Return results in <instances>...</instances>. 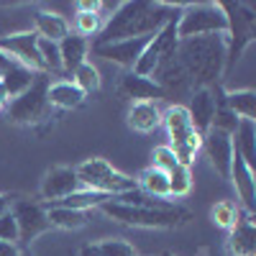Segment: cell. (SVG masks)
Returning <instances> with one entry per match:
<instances>
[{
  "label": "cell",
  "instance_id": "f35d334b",
  "mask_svg": "<svg viewBox=\"0 0 256 256\" xmlns=\"http://www.w3.org/2000/svg\"><path fill=\"white\" fill-rule=\"evenodd\" d=\"M0 256H20L18 246L16 244H6V241H0Z\"/></svg>",
  "mask_w": 256,
  "mask_h": 256
},
{
  "label": "cell",
  "instance_id": "836d02e7",
  "mask_svg": "<svg viewBox=\"0 0 256 256\" xmlns=\"http://www.w3.org/2000/svg\"><path fill=\"white\" fill-rule=\"evenodd\" d=\"M72 82L84 95H88V92H98L100 90V72H98V67H92L90 62H84V64H80V67L72 72Z\"/></svg>",
  "mask_w": 256,
  "mask_h": 256
},
{
  "label": "cell",
  "instance_id": "b9f144b4",
  "mask_svg": "<svg viewBox=\"0 0 256 256\" xmlns=\"http://www.w3.org/2000/svg\"><path fill=\"white\" fill-rule=\"evenodd\" d=\"M162 256H174V254H162Z\"/></svg>",
  "mask_w": 256,
  "mask_h": 256
},
{
  "label": "cell",
  "instance_id": "8992f818",
  "mask_svg": "<svg viewBox=\"0 0 256 256\" xmlns=\"http://www.w3.org/2000/svg\"><path fill=\"white\" fill-rule=\"evenodd\" d=\"M98 210H102L108 218L134 226V228H177L190 220V212L180 205L172 210H152V208H134V205H123V202H102Z\"/></svg>",
  "mask_w": 256,
  "mask_h": 256
},
{
  "label": "cell",
  "instance_id": "484cf974",
  "mask_svg": "<svg viewBox=\"0 0 256 256\" xmlns=\"http://www.w3.org/2000/svg\"><path fill=\"white\" fill-rule=\"evenodd\" d=\"M74 31L77 36L82 38H90V36H98L100 28H102V18L98 16V3H92V0H82V3L74 6Z\"/></svg>",
  "mask_w": 256,
  "mask_h": 256
},
{
  "label": "cell",
  "instance_id": "1f68e13d",
  "mask_svg": "<svg viewBox=\"0 0 256 256\" xmlns=\"http://www.w3.org/2000/svg\"><path fill=\"white\" fill-rule=\"evenodd\" d=\"M241 210H244V208H238L233 200H220V202L212 205V210H210V218H212V223H216L218 228L230 230L233 226L238 223V218H241Z\"/></svg>",
  "mask_w": 256,
  "mask_h": 256
},
{
  "label": "cell",
  "instance_id": "4fadbf2b",
  "mask_svg": "<svg viewBox=\"0 0 256 256\" xmlns=\"http://www.w3.org/2000/svg\"><path fill=\"white\" fill-rule=\"evenodd\" d=\"M154 36H141V38H123V41H113V44H92V52L102 59H108L118 67L134 72L138 56L144 54V49L148 46V41Z\"/></svg>",
  "mask_w": 256,
  "mask_h": 256
},
{
  "label": "cell",
  "instance_id": "8d00e7d4",
  "mask_svg": "<svg viewBox=\"0 0 256 256\" xmlns=\"http://www.w3.org/2000/svg\"><path fill=\"white\" fill-rule=\"evenodd\" d=\"M180 162H177V156H174V152L169 148L166 144L164 146H156L154 152H152V166H156V169H162V172H172V169L177 166Z\"/></svg>",
  "mask_w": 256,
  "mask_h": 256
},
{
  "label": "cell",
  "instance_id": "d6a6232c",
  "mask_svg": "<svg viewBox=\"0 0 256 256\" xmlns=\"http://www.w3.org/2000/svg\"><path fill=\"white\" fill-rule=\"evenodd\" d=\"M192 169L184 164H177L172 172H169V198H187L192 192Z\"/></svg>",
  "mask_w": 256,
  "mask_h": 256
},
{
  "label": "cell",
  "instance_id": "2e32d148",
  "mask_svg": "<svg viewBox=\"0 0 256 256\" xmlns=\"http://www.w3.org/2000/svg\"><path fill=\"white\" fill-rule=\"evenodd\" d=\"M187 108V116L195 126V131L200 136H205L212 126V116H216V108H218V98H216V88L210 90H192L190 92V102L184 105Z\"/></svg>",
  "mask_w": 256,
  "mask_h": 256
},
{
  "label": "cell",
  "instance_id": "e0dca14e",
  "mask_svg": "<svg viewBox=\"0 0 256 256\" xmlns=\"http://www.w3.org/2000/svg\"><path fill=\"white\" fill-rule=\"evenodd\" d=\"M120 95L128 98L131 102H159L164 100L162 88L152 80V77H141L136 72H126L120 77Z\"/></svg>",
  "mask_w": 256,
  "mask_h": 256
},
{
  "label": "cell",
  "instance_id": "d4e9b609",
  "mask_svg": "<svg viewBox=\"0 0 256 256\" xmlns=\"http://www.w3.org/2000/svg\"><path fill=\"white\" fill-rule=\"evenodd\" d=\"M233 138V152L241 156L251 169H256V123L254 120H238Z\"/></svg>",
  "mask_w": 256,
  "mask_h": 256
},
{
  "label": "cell",
  "instance_id": "9a60e30c",
  "mask_svg": "<svg viewBox=\"0 0 256 256\" xmlns=\"http://www.w3.org/2000/svg\"><path fill=\"white\" fill-rule=\"evenodd\" d=\"M77 190H82V184L74 174V166H54L41 180V200L49 205V202H56L62 198L72 195Z\"/></svg>",
  "mask_w": 256,
  "mask_h": 256
},
{
  "label": "cell",
  "instance_id": "ab89813d",
  "mask_svg": "<svg viewBox=\"0 0 256 256\" xmlns=\"http://www.w3.org/2000/svg\"><path fill=\"white\" fill-rule=\"evenodd\" d=\"M10 64H16V62H13L8 54H3V52H0V72H6V70L10 67Z\"/></svg>",
  "mask_w": 256,
  "mask_h": 256
},
{
  "label": "cell",
  "instance_id": "ffe728a7",
  "mask_svg": "<svg viewBox=\"0 0 256 256\" xmlns=\"http://www.w3.org/2000/svg\"><path fill=\"white\" fill-rule=\"evenodd\" d=\"M31 20H34V28L31 31L38 38H49V41H56V44H59L64 36L72 34L70 20L64 18L62 13H56V10H34Z\"/></svg>",
  "mask_w": 256,
  "mask_h": 256
},
{
  "label": "cell",
  "instance_id": "6da1fadb",
  "mask_svg": "<svg viewBox=\"0 0 256 256\" xmlns=\"http://www.w3.org/2000/svg\"><path fill=\"white\" fill-rule=\"evenodd\" d=\"M182 6L172 3H148V0H128L120 3L118 10L105 20L95 44H113L123 38H141V36H154L166 24L180 18Z\"/></svg>",
  "mask_w": 256,
  "mask_h": 256
},
{
  "label": "cell",
  "instance_id": "52a82bcc",
  "mask_svg": "<svg viewBox=\"0 0 256 256\" xmlns=\"http://www.w3.org/2000/svg\"><path fill=\"white\" fill-rule=\"evenodd\" d=\"M74 174H77L82 190H92V192H100V195H108V198H116V195H123V192L136 190L134 177L123 174L120 169H116L102 156L84 159L82 164L74 166Z\"/></svg>",
  "mask_w": 256,
  "mask_h": 256
},
{
  "label": "cell",
  "instance_id": "74e56055",
  "mask_svg": "<svg viewBox=\"0 0 256 256\" xmlns=\"http://www.w3.org/2000/svg\"><path fill=\"white\" fill-rule=\"evenodd\" d=\"M0 241L6 244H20V236H18V223L13 218V212L8 210L6 216H0Z\"/></svg>",
  "mask_w": 256,
  "mask_h": 256
},
{
  "label": "cell",
  "instance_id": "f546056e",
  "mask_svg": "<svg viewBox=\"0 0 256 256\" xmlns=\"http://www.w3.org/2000/svg\"><path fill=\"white\" fill-rule=\"evenodd\" d=\"M110 198L108 195H100V192H92V190H77L72 195L62 198L56 202H49V205H56V208H70V210H98L102 202H108Z\"/></svg>",
  "mask_w": 256,
  "mask_h": 256
},
{
  "label": "cell",
  "instance_id": "7a4b0ae2",
  "mask_svg": "<svg viewBox=\"0 0 256 256\" xmlns=\"http://www.w3.org/2000/svg\"><path fill=\"white\" fill-rule=\"evenodd\" d=\"M177 59L192 82V90L218 88L226 77V36L177 41Z\"/></svg>",
  "mask_w": 256,
  "mask_h": 256
},
{
  "label": "cell",
  "instance_id": "83f0119b",
  "mask_svg": "<svg viewBox=\"0 0 256 256\" xmlns=\"http://www.w3.org/2000/svg\"><path fill=\"white\" fill-rule=\"evenodd\" d=\"M136 187L141 192H146V195H152V198L166 200L169 198V174L156 169V166H146L136 177Z\"/></svg>",
  "mask_w": 256,
  "mask_h": 256
},
{
  "label": "cell",
  "instance_id": "ba28073f",
  "mask_svg": "<svg viewBox=\"0 0 256 256\" xmlns=\"http://www.w3.org/2000/svg\"><path fill=\"white\" fill-rule=\"evenodd\" d=\"M49 82H52L49 74H38L24 95H18L16 100H10L6 105L8 118L18 126H36V123L49 120V116H52L49 100H46Z\"/></svg>",
  "mask_w": 256,
  "mask_h": 256
},
{
  "label": "cell",
  "instance_id": "cb8c5ba5",
  "mask_svg": "<svg viewBox=\"0 0 256 256\" xmlns=\"http://www.w3.org/2000/svg\"><path fill=\"white\" fill-rule=\"evenodd\" d=\"M36 77H38L36 72H31V70H26V67H20V64H10L6 72H0V88H3L8 102L16 100L18 95H24V92L31 88V84H34Z\"/></svg>",
  "mask_w": 256,
  "mask_h": 256
},
{
  "label": "cell",
  "instance_id": "7c38bea8",
  "mask_svg": "<svg viewBox=\"0 0 256 256\" xmlns=\"http://www.w3.org/2000/svg\"><path fill=\"white\" fill-rule=\"evenodd\" d=\"M152 80L162 88L164 98H180V95H187L190 98V92H192V82H190L184 67L180 64V59H177V52L159 62V67L152 74Z\"/></svg>",
  "mask_w": 256,
  "mask_h": 256
},
{
  "label": "cell",
  "instance_id": "4dcf8cb0",
  "mask_svg": "<svg viewBox=\"0 0 256 256\" xmlns=\"http://www.w3.org/2000/svg\"><path fill=\"white\" fill-rule=\"evenodd\" d=\"M80 256H138V254L123 238H105V241H98V244L82 246Z\"/></svg>",
  "mask_w": 256,
  "mask_h": 256
},
{
  "label": "cell",
  "instance_id": "3957f363",
  "mask_svg": "<svg viewBox=\"0 0 256 256\" xmlns=\"http://www.w3.org/2000/svg\"><path fill=\"white\" fill-rule=\"evenodd\" d=\"M228 31H226V74L241 62L246 49L256 41V8L251 3H220Z\"/></svg>",
  "mask_w": 256,
  "mask_h": 256
},
{
  "label": "cell",
  "instance_id": "d590c367",
  "mask_svg": "<svg viewBox=\"0 0 256 256\" xmlns=\"http://www.w3.org/2000/svg\"><path fill=\"white\" fill-rule=\"evenodd\" d=\"M238 120H241V118L233 116V113L226 108V105H218V108H216V116H212V126H210V128H216V131H220V134L233 136V134H236V128H238Z\"/></svg>",
  "mask_w": 256,
  "mask_h": 256
},
{
  "label": "cell",
  "instance_id": "f1b7e54d",
  "mask_svg": "<svg viewBox=\"0 0 256 256\" xmlns=\"http://www.w3.org/2000/svg\"><path fill=\"white\" fill-rule=\"evenodd\" d=\"M49 212V223L52 228H62V230H77L84 228L90 220V216L84 210H70V208H56V205H46Z\"/></svg>",
  "mask_w": 256,
  "mask_h": 256
},
{
  "label": "cell",
  "instance_id": "30bf717a",
  "mask_svg": "<svg viewBox=\"0 0 256 256\" xmlns=\"http://www.w3.org/2000/svg\"><path fill=\"white\" fill-rule=\"evenodd\" d=\"M10 212H13V218L18 223L20 244H34L38 236H44V233L52 228L46 205H41V202L18 200V202H10Z\"/></svg>",
  "mask_w": 256,
  "mask_h": 256
},
{
  "label": "cell",
  "instance_id": "60d3db41",
  "mask_svg": "<svg viewBox=\"0 0 256 256\" xmlns=\"http://www.w3.org/2000/svg\"><path fill=\"white\" fill-rule=\"evenodd\" d=\"M8 210H10V200L3 195V192H0V216H6Z\"/></svg>",
  "mask_w": 256,
  "mask_h": 256
},
{
  "label": "cell",
  "instance_id": "8fae6325",
  "mask_svg": "<svg viewBox=\"0 0 256 256\" xmlns=\"http://www.w3.org/2000/svg\"><path fill=\"white\" fill-rule=\"evenodd\" d=\"M174 52H177V20L166 24L159 34H154V38L148 41V46L138 56L134 72L141 74V77H152L159 67V62L166 59L169 54H174Z\"/></svg>",
  "mask_w": 256,
  "mask_h": 256
},
{
  "label": "cell",
  "instance_id": "5bb4252c",
  "mask_svg": "<svg viewBox=\"0 0 256 256\" xmlns=\"http://www.w3.org/2000/svg\"><path fill=\"white\" fill-rule=\"evenodd\" d=\"M202 152L205 156L210 159L212 169L223 177L228 180L230 177V166H233V138L228 134H220L216 131V128H210V131L202 136Z\"/></svg>",
  "mask_w": 256,
  "mask_h": 256
},
{
  "label": "cell",
  "instance_id": "9c48e42d",
  "mask_svg": "<svg viewBox=\"0 0 256 256\" xmlns=\"http://www.w3.org/2000/svg\"><path fill=\"white\" fill-rule=\"evenodd\" d=\"M0 52L8 54L20 67H26L36 74H44V64H41V56H38V36L31 28L3 34L0 36Z\"/></svg>",
  "mask_w": 256,
  "mask_h": 256
},
{
  "label": "cell",
  "instance_id": "5b68a950",
  "mask_svg": "<svg viewBox=\"0 0 256 256\" xmlns=\"http://www.w3.org/2000/svg\"><path fill=\"white\" fill-rule=\"evenodd\" d=\"M228 20L220 3H187L177 18V41L202 38V36H226Z\"/></svg>",
  "mask_w": 256,
  "mask_h": 256
},
{
  "label": "cell",
  "instance_id": "44dd1931",
  "mask_svg": "<svg viewBox=\"0 0 256 256\" xmlns=\"http://www.w3.org/2000/svg\"><path fill=\"white\" fill-rule=\"evenodd\" d=\"M46 100H49V108L74 110V108H80V105L84 102V92L77 88L72 80H56V82H49Z\"/></svg>",
  "mask_w": 256,
  "mask_h": 256
},
{
  "label": "cell",
  "instance_id": "e575fe53",
  "mask_svg": "<svg viewBox=\"0 0 256 256\" xmlns=\"http://www.w3.org/2000/svg\"><path fill=\"white\" fill-rule=\"evenodd\" d=\"M38 56L44 64V74L59 72L62 70V54H59V44L49 38H38Z\"/></svg>",
  "mask_w": 256,
  "mask_h": 256
},
{
  "label": "cell",
  "instance_id": "603a6c76",
  "mask_svg": "<svg viewBox=\"0 0 256 256\" xmlns=\"http://www.w3.org/2000/svg\"><path fill=\"white\" fill-rule=\"evenodd\" d=\"M88 52H90V41L82 38L77 34H70L59 41V54H62V70L64 72H74L80 64L88 62Z\"/></svg>",
  "mask_w": 256,
  "mask_h": 256
},
{
  "label": "cell",
  "instance_id": "ac0fdd59",
  "mask_svg": "<svg viewBox=\"0 0 256 256\" xmlns=\"http://www.w3.org/2000/svg\"><path fill=\"white\" fill-rule=\"evenodd\" d=\"M228 180L233 182V187H236L244 210L254 216V210H256V174H254V169L241 156L233 154V166H230V177Z\"/></svg>",
  "mask_w": 256,
  "mask_h": 256
},
{
  "label": "cell",
  "instance_id": "d6986e66",
  "mask_svg": "<svg viewBox=\"0 0 256 256\" xmlns=\"http://www.w3.org/2000/svg\"><path fill=\"white\" fill-rule=\"evenodd\" d=\"M228 251H230V256H256V226H254L251 212L241 210L238 223L230 228Z\"/></svg>",
  "mask_w": 256,
  "mask_h": 256
},
{
  "label": "cell",
  "instance_id": "277c9868",
  "mask_svg": "<svg viewBox=\"0 0 256 256\" xmlns=\"http://www.w3.org/2000/svg\"><path fill=\"white\" fill-rule=\"evenodd\" d=\"M162 126L169 138L166 146L174 152L177 162L192 166L198 154L202 152V136L195 131V126L187 116V108L184 105H169L166 110H162Z\"/></svg>",
  "mask_w": 256,
  "mask_h": 256
},
{
  "label": "cell",
  "instance_id": "7402d4cb",
  "mask_svg": "<svg viewBox=\"0 0 256 256\" xmlns=\"http://www.w3.org/2000/svg\"><path fill=\"white\" fill-rule=\"evenodd\" d=\"M126 118L134 131L152 134L162 126V108H159V102H131Z\"/></svg>",
  "mask_w": 256,
  "mask_h": 256
},
{
  "label": "cell",
  "instance_id": "4316f807",
  "mask_svg": "<svg viewBox=\"0 0 256 256\" xmlns=\"http://www.w3.org/2000/svg\"><path fill=\"white\" fill-rule=\"evenodd\" d=\"M226 108L241 118V120H254L256 123V92L254 90H233V92H223V102Z\"/></svg>",
  "mask_w": 256,
  "mask_h": 256
}]
</instances>
